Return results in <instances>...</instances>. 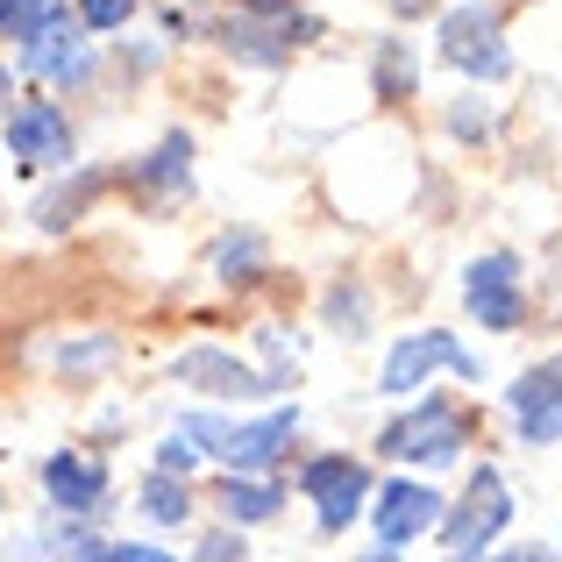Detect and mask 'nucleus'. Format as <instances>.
Here are the masks:
<instances>
[{
  "mask_svg": "<svg viewBox=\"0 0 562 562\" xmlns=\"http://www.w3.org/2000/svg\"><path fill=\"white\" fill-rule=\"evenodd\" d=\"M179 435L192 441V449L228 456V463H235V477H243V470L278 463V449H285V441L300 435V413H292V406H278V413H263V420H243V427H235V420H206V413H192Z\"/></svg>",
  "mask_w": 562,
  "mask_h": 562,
  "instance_id": "obj_1",
  "label": "nucleus"
},
{
  "mask_svg": "<svg viewBox=\"0 0 562 562\" xmlns=\"http://www.w3.org/2000/svg\"><path fill=\"white\" fill-rule=\"evenodd\" d=\"M463 406L456 398H420L413 413H398L392 427L378 435L384 456H398V463H456V441H463Z\"/></svg>",
  "mask_w": 562,
  "mask_h": 562,
  "instance_id": "obj_2",
  "label": "nucleus"
},
{
  "mask_svg": "<svg viewBox=\"0 0 562 562\" xmlns=\"http://www.w3.org/2000/svg\"><path fill=\"white\" fill-rule=\"evenodd\" d=\"M441 57L470 79H506V36H498V14L484 0H463V8L441 14Z\"/></svg>",
  "mask_w": 562,
  "mask_h": 562,
  "instance_id": "obj_3",
  "label": "nucleus"
},
{
  "mask_svg": "<svg viewBox=\"0 0 562 562\" xmlns=\"http://www.w3.org/2000/svg\"><path fill=\"white\" fill-rule=\"evenodd\" d=\"M513 520V498H506V477H498L492 463L470 470V492L456 498V513H441V535H449L456 555H477L498 541V527Z\"/></svg>",
  "mask_w": 562,
  "mask_h": 562,
  "instance_id": "obj_4",
  "label": "nucleus"
},
{
  "mask_svg": "<svg viewBox=\"0 0 562 562\" xmlns=\"http://www.w3.org/2000/svg\"><path fill=\"white\" fill-rule=\"evenodd\" d=\"M300 492L321 506V527L342 535V527L363 513V498H371V470H363L357 456H314V463L300 470Z\"/></svg>",
  "mask_w": 562,
  "mask_h": 562,
  "instance_id": "obj_5",
  "label": "nucleus"
},
{
  "mask_svg": "<svg viewBox=\"0 0 562 562\" xmlns=\"http://www.w3.org/2000/svg\"><path fill=\"white\" fill-rule=\"evenodd\" d=\"M427 371H456V378H477V357L456 342L449 328H420L384 357V392H420Z\"/></svg>",
  "mask_w": 562,
  "mask_h": 562,
  "instance_id": "obj_6",
  "label": "nucleus"
},
{
  "mask_svg": "<svg viewBox=\"0 0 562 562\" xmlns=\"http://www.w3.org/2000/svg\"><path fill=\"white\" fill-rule=\"evenodd\" d=\"M8 150L22 171H57L71 165V122L57 100H22V108L8 114Z\"/></svg>",
  "mask_w": 562,
  "mask_h": 562,
  "instance_id": "obj_7",
  "label": "nucleus"
},
{
  "mask_svg": "<svg viewBox=\"0 0 562 562\" xmlns=\"http://www.w3.org/2000/svg\"><path fill=\"white\" fill-rule=\"evenodd\" d=\"M463 306L477 314V328H492V335L520 328V314H527V300H520V263H513V257H477L463 271Z\"/></svg>",
  "mask_w": 562,
  "mask_h": 562,
  "instance_id": "obj_8",
  "label": "nucleus"
},
{
  "mask_svg": "<svg viewBox=\"0 0 562 562\" xmlns=\"http://www.w3.org/2000/svg\"><path fill=\"white\" fill-rule=\"evenodd\" d=\"M506 406H513V420H520V441H535V449L562 441V357L535 363V371L506 392Z\"/></svg>",
  "mask_w": 562,
  "mask_h": 562,
  "instance_id": "obj_9",
  "label": "nucleus"
},
{
  "mask_svg": "<svg viewBox=\"0 0 562 562\" xmlns=\"http://www.w3.org/2000/svg\"><path fill=\"white\" fill-rule=\"evenodd\" d=\"M378 506H371V520H378V535H384V549H398V541H413V535H427V527H441V492L435 484H384V492H371Z\"/></svg>",
  "mask_w": 562,
  "mask_h": 562,
  "instance_id": "obj_10",
  "label": "nucleus"
},
{
  "mask_svg": "<svg viewBox=\"0 0 562 562\" xmlns=\"http://www.w3.org/2000/svg\"><path fill=\"white\" fill-rule=\"evenodd\" d=\"M43 492H50L57 513H93L100 498H108V463L86 449H57L50 463H43Z\"/></svg>",
  "mask_w": 562,
  "mask_h": 562,
  "instance_id": "obj_11",
  "label": "nucleus"
},
{
  "mask_svg": "<svg viewBox=\"0 0 562 562\" xmlns=\"http://www.w3.org/2000/svg\"><path fill=\"white\" fill-rule=\"evenodd\" d=\"M171 378L179 384H200V392H214V398H257V392H271L249 363H235V357H221V349H186L179 363H171Z\"/></svg>",
  "mask_w": 562,
  "mask_h": 562,
  "instance_id": "obj_12",
  "label": "nucleus"
},
{
  "mask_svg": "<svg viewBox=\"0 0 562 562\" xmlns=\"http://www.w3.org/2000/svg\"><path fill=\"white\" fill-rule=\"evenodd\" d=\"M22 65L50 71V79H86V43L71 36V22H57V29H43V36L22 50Z\"/></svg>",
  "mask_w": 562,
  "mask_h": 562,
  "instance_id": "obj_13",
  "label": "nucleus"
},
{
  "mask_svg": "<svg viewBox=\"0 0 562 562\" xmlns=\"http://www.w3.org/2000/svg\"><path fill=\"white\" fill-rule=\"evenodd\" d=\"M214 498H221V520L228 527H257L278 513V484H257V477H221Z\"/></svg>",
  "mask_w": 562,
  "mask_h": 562,
  "instance_id": "obj_14",
  "label": "nucleus"
},
{
  "mask_svg": "<svg viewBox=\"0 0 562 562\" xmlns=\"http://www.w3.org/2000/svg\"><path fill=\"white\" fill-rule=\"evenodd\" d=\"M100 186H108V179H100V171H79V179H71V186H57V192H43V200H36V221H43V228H71V221H79V206L86 200H93V192Z\"/></svg>",
  "mask_w": 562,
  "mask_h": 562,
  "instance_id": "obj_15",
  "label": "nucleus"
},
{
  "mask_svg": "<svg viewBox=\"0 0 562 562\" xmlns=\"http://www.w3.org/2000/svg\"><path fill=\"white\" fill-rule=\"evenodd\" d=\"M186 165H192V143H186V136H165V143L150 150V165H136V186L171 192V186H186Z\"/></svg>",
  "mask_w": 562,
  "mask_h": 562,
  "instance_id": "obj_16",
  "label": "nucleus"
},
{
  "mask_svg": "<svg viewBox=\"0 0 562 562\" xmlns=\"http://www.w3.org/2000/svg\"><path fill=\"white\" fill-rule=\"evenodd\" d=\"M143 513H150L157 527H186L192 520V492H186V484H171V477H157L150 492H143Z\"/></svg>",
  "mask_w": 562,
  "mask_h": 562,
  "instance_id": "obj_17",
  "label": "nucleus"
},
{
  "mask_svg": "<svg viewBox=\"0 0 562 562\" xmlns=\"http://www.w3.org/2000/svg\"><path fill=\"white\" fill-rule=\"evenodd\" d=\"M221 36H228V50L249 57V65H278V57H285V50H278V36H271V29H257V22H228Z\"/></svg>",
  "mask_w": 562,
  "mask_h": 562,
  "instance_id": "obj_18",
  "label": "nucleus"
},
{
  "mask_svg": "<svg viewBox=\"0 0 562 562\" xmlns=\"http://www.w3.org/2000/svg\"><path fill=\"white\" fill-rule=\"evenodd\" d=\"M378 93L384 100L413 93V50H406V43H384V50H378Z\"/></svg>",
  "mask_w": 562,
  "mask_h": 562,
  "instance_id": "obj_19",
  "label": "nucleus"
},
{
  "mask_svg": "<svg viewBox=\"0 0 562 562\" xmlns=\"http://www.w3.org/2000/svg\"><path fill=\"white\" fill-rule=\"evenodd\" d=\"M214 263H221V278H228V285H235V278H257L263 243H257V235H235V243H221V249H214Z\"/></svg>",
  "mask_w": 562,
  "mask_h": 562,
  "instance_id": "obj_20",
  "label": "nucleus"
},
{
  "mask_svg": "<svg viewBox=\"0 0 562 562\" xmlns=\"http://www.w3.org/2000/svg\"><path fill=\"white\" fill-rule=\"evenodd\" d=\"M128 14H136V0H86L79 22H86V29H122Z\"/></svg>",
  "mask_w": 562,
  "mask_h": 562,
  "instance_id": "obj_21",
  "label": "nucleus"
},
{
  "mask_svg": "<svg viewBox=\"0 0 562 562\" xmlns=\"http://www.w3.org/2000/svg\"><path fill=\"white\" fill-rule=\"evenodd\" d=\"M192 463H200V449H192L186 435H171L165 449H157V470H165V477H179V484H186V470H192Z\"/></svg>",
  "mask_w": 562,
  "mask_h": 562,
  "instance_id": "obj_22",
  "label": "nucleus"
},
{
  "mask_svg": "<svg viewBox=\"0 0 562 562\" xmlns=\"http://www.w3.org/2000/svg\"><path fill=\"white\" fill-rule=\"evenodd\" d=\"M108 562H179V555L150 549V541H108Z\"/></svg>",
  "mask_w": 562,
  "mask_h": 562,
  "instance_id": "obj_23",
  "label": "nucleus"
},
{
  "mask_svg": "<svg viewBox=\"0 0 562 562\" xmlns=\"http://www.w3.org/2000/svg\"><path fill=\"white\" fill-rule=\"evenodd\" d=\"M200 562H243V535H206Z\"/></svg>",
  "mask_w": 562,
  "mask_h": 562,
  "instance_id": "obj_24",
  "label": "nucleus"
},
{
  "mask_svg": "<svg viewBox=\"0 0 562 562\" xmlns=\"http://www.w3.org/2000/svg\"><path fill=\"white\" fill-rule=\"evenodd\" d=\"M65 562H108V541H71Z\"/></svg>",
  "mask_w": 562,
  "mask_h": 562,
  "instance_id": "obj_25",
  "label": "nucleus"
},
{
  "mask_svg": "<svg viewBox=\"0 0 562 562\" xmlns=\"http://www.w3.org/2000/svg\"><path fill=\"white\" fill-rule=\"evenodd\" d=\"M506 562H555V555H541V549H520V555H506Z\"/></svg>",
  "mask_w": 562,
  "mask_h": 562,
  "instance_id": "obj_26",
  "label": "nucleus"
},
{
  "mask_svg": "<svg viewBox=\"0 0 562 562\" xmlns=\"http://www.w3.org/2000/svg\"><path fill=\"white\" fill-rule=\"evenodd\" d=\"M0 108H8V65H0Z\"/></svg>",
  "mask_w": 562,
  "mask_h": 562,
  "instance_id": "obj_27",
  "label": "nucleus"
},
{
  "mask_svg": "<svg viewBox=\"0 0 562 562\" xmlns=\"http://www.w3.org/2000/svg\"><path fill=\"white\" fill-rule=\"evenodd\" d=\"M363 562H398V555H392V549H378V555H363Z\"/></svg>",
  "mask_w": 562,
  "mask_h": 562,
  "instance_id": "obj_28",
  "label": "nucleus"
},
{
  "mask_svg": "<svg viewBox=\"0 0 562 562\" xmlns=\"http://www.w3.org/2000/svg\"><path fill=\"white\" fill-rule=\"evenodd\" d=\"M449 562H477V555H449Z\"/></svg>",
  "mask_w": 562,
  "mask_h": 562,
  "instance_id": "obj_29",
  "label": "nucleus"
},
{
  "mask_svg": "<svg viewBox=\"0 0 562 562\" xmlns=\"http://www.w3.org/2000/svg\"><path fill=\"white\" fill-rule=\"evenodd\" d=\"M0 22H8V0H0Z\"/></svg>",
  "mask_w": 562,
  "mask_h": 562,
  "instance_id": "obj_30",
  "label": "nucleus"
}]
</instances>
